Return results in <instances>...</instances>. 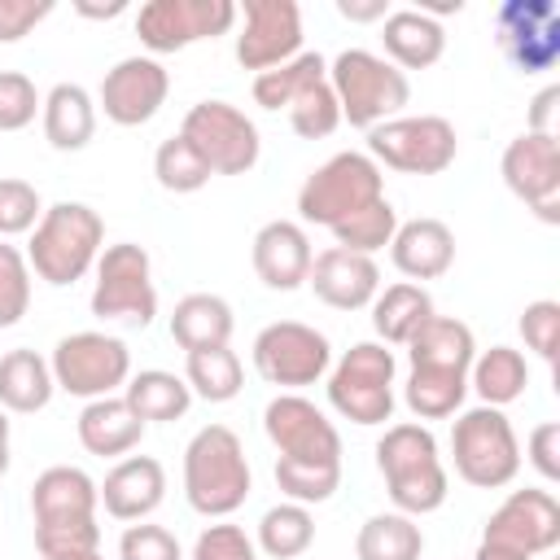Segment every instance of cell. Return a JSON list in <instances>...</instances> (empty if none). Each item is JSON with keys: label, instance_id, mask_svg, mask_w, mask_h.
Returning a JSON list of instances; mask_svg holds the SVG:
<instances>
[{"label": "cell", "instance_id": "1", "mask_svg": "<svg viewBox=\"0 0 560 560\" xmlns=\"http://www.w3.org/2000/svg\"><path fill=\"white\" fill-rule=\"evenodd\" d=\"M376 468L385 477L394 512H402V516H429L451 494V477H446V464L438 455V438L420 420H402V424H389L381 433Z\"/></svg>", "mask_w": 560, "mask_h": 560}, {"label": "cell", "instance_id": "2", "mask_svg": "<svg viewBox=\"0 0 560 560\" xmlns=\"http://www.w3.org/2000/svg\"><path fill=\"white\" fill-rule=\"evenodd\" d=\"M101 249H105V219L88 201H57L31 228L26 262L31 276H39L52 289H66L96 267Z\"/></svg>", "mask_w": 560, "mask_h": 560}, {"label": "cell", "instance_id": "3", "mask_svg": "<svg viewBox=\"0 0 560 560\" xmlns=\"http://www.w3.org/2000/svg\"><path fill=\"white\" fill-rule=\"evenodd\" d=\"M249 459L228 424H206L184 446V499L197 516H232L249 499Z\"/></svg>", "mask_w": 560, "mask_h": 560}, {"label": "cell", "instance_id": "4", "mask_svg": "<svg viewBox=\"0 0 560 560\" xmlns=\"http://www.w3.org/2000/svg\"><path fill=\"white\" fill-rule=\"evenodd\" d=\"M254 105L284 109L302 140H324L341 127V105L328 83V61L319 52H298L293 61L254 74Z\"/></svg>", "mask_w": 560, "mask_h": 560}, {"label": "cell", "instance_id": "5", "mask_svg": "<svg viewBox=\"0 0 560 560\" xmlns=\"http://www.w3.org/2000/svg\"><path fill=\"white\" fill-rule=\"evenodd\" d=\"M328 83L341 105V122L372 131L376 122H389L411 101V83L398 66H389L381 52L346 48L328 61Z\"/></svg>", "mask_w": 560, "mask_h": 560}, {"label": "cell", "instance_id": "6", "mask_svg": "<svg viewBox=\"0 0 560 560\" xmlns=\"http://www.w3.org/2000/svg\"><path fill=\"white\" fill-rule=\"evenodd\" d=\"M394 372L398 359L381 341H354L328 368V407L350 424H385L394 416Z\"/></svg>", "mask_w": 560, "mask_h": 560}, {"label": "cell", "instance_id": "7", "mask_svg": "<svg viewBox=\"0 0 560 560\" xmlns=\"http://www.w3.org/2000/svg\"><path fill=\"white\" fill-rule=\"evenodd\" d=\"M451 459L459 481L477 490H503L521 472V442L503 407H468L451 424Z\"/></svg>", "mask_w": 560, "mask_h": 560}, {"label": "cell", "instance_id": "8", "mask_svg": "<svg viewBox=\"0 0 560 560\" xmlns=\"http://www.w3.org/2000/svg\"><path fill=\"white\" fill-rule=\"evenodd\" d=\"M385 197V175L381 166L359 153V149H346V153H332L324 166H315L302 188H298V214L302 223H319V228H337L341 219H350L354 210L372 206Z\"/></svg>", "mask_w": 560, "mask_h": 560}, {"label": "cell", "instance_id": "9", "mask_svg": "<svg viewBox=\"0 0 560 560\" xmlns=\"http://www.w3.org/2000/svg\"><path fill=\"white\" fill-rule=\"evenodd\" d=\"M459 153V136L442 114H398L368 131V158L402 175H442Z\"/></svg>", "mask_w": 560, "mask_h": 560}, {"label": "cell", "instance_id": "10", "mask_svg": "<svg viewBox=\"0 0 560 560\" xmlns=\"http://www.w3.org/2000/svg\"><path fill=\"white\" fill-rule=\"evenodd\" d=\"M92 315L96 319H122L136 328H149L158 315V289H153V262L149 249L136 241L105 245L96 258V284H92Z\"/></svg>", "mask_w": 560, "mask_h": 560}, {"label": "cell", "instance_id": "11", "mask_svg": "<svg viewBox=\"0 0 560 560\" xmlns=\"http://www.w3.org/2000/svg\"><path fill=\"white\" fill-rule=\"evenodd\" d=\"M249 359H254V372L267 385H280V394H293V389L315 385V381L328 376L332 346L319 328H311L302 319H276L254 337Z\"/></svg>", "mask_w": 560, "mask_h": 560}, {"label": "cell", "instance_id": "12", "mask_svg": "<svg viewBox=\"0 0 560 560\" xmlns=\"http://www.w3.org/2000/svg\"><path fill=\"white\" fill-rule=\"evenodd\" d=\"M52 381L57 389L74 394V398H109L127 385L131 376V350L122 337H109V332H70L52 346Z\"/></svg>", "mask_w": 560, "mask_h": 560}, {"label": "cell", "instance_id": "13", "mask_svg": "<svg viewBox=\"0 0 560 560\" xmlns=\"http://www.w3.org/2000/svg\"><path fill=\"white\" fill-rule=\"evenodd\" d=\"M179 136L201 153L210 175H245L258 166V153H262L254 118L232 101H197L184 114Z\"/></svg>", "mask_w": 560, "mask_h": 560}, {"label": "cell", "instance_id": "14", "mask_svg": "<svg viewBox=\"0 0 560 560\" xmlns=\"http://www.w3.org/2000/svg\"><path fill=\"white\" fill-rule=\"evenodd\" d=\"M236 18L241 9L232 0H149L136 9V35L149 48V57H162L228 35Z\"/></svg>", "mask_w": 560, "mask_h": 560}, {"label": "cell", "instance_id": "15", "mask_svg": "<svg viewBox=\"0 0 560 560\" xmlns=\"http://www.w3.org/2000/svg\"><path fill=\"white\" fill-rule=\"evenodd\" d=\"M494 44L521 74H542L560 61V9L551 0H503L494 9Z\"/></svg>", "mask_w": 560, "mask_h": 560}, {"label": "cell", "instance_id": "16", "mask_svg": "<svg viewBox=\"0 0 560 560\" xmlns=\"http://www.w3.org/2000/svg\"><path fill=\"white\" fill-rule=\"evenodd\" d=\"M262 433L276 446V459L302 464H341V433L337 424L302 394H276L262 407Z\"/></svg>", "mask_w": 560, "mask_h": 560}, {"label": "cell", "instance_id": "17", "mask_svg": "<svg viewBox=\"0 0 560 560\" xmlns=\"http://www.w3.org/2000/svg\"><path fill=\"white\" fill-rule=\"evenodd\" d=\"M499 175L512 197L525 201L542 223H560V136L521 131L499 158Z\"/></svg>", "mask_w": 560, "mask_h": 560}, {"label": "cell", "instance_id": "18", "mask_svg": "<svg viewBox=\"0 0 560 560\" xmlns=\"http://www.w3.org/2000/svg\"><path fill=\"white\" fill-rule=\"evenodd\" d=\"M486 542H499L508 551H521L529 560L547 556L560 547V503L551 490H538V486H525V490H512L486 521L481 529Z\"/></svg>", "mask_w": 560, "mask_h": 560}, {"label": "cell", "instance_id": "19", "mask_svg": "<svg viewBox=\"0 0 560 560\" xmlns=\"http://www.w3.org/2000/svg\"><path fill=\"white\" fill-rule=\"evenodd\" d=\"M245 22L236 35V61L254 74L276 70L302 52V9L298 0H245Z\"/></svg>", "mask_w": 560, "mask_h": 560}, {"label": "cell", "instance_id": "20", "mask_svg": "<svg viewBox=\"0 0 560 560\" xmlns=\"http://www.w3.org/2000/svg\"><path fill=\"white\" fill-rule=\"evenodd\" d=\"M166 92H171V74L158 57H122L105 70L96 105L105 109L109 122L140 127L166 105Z\"/></svg>", "mask_w": 560, "mask_h": 560}, {"label": "cell", "instance_id": "21", "mask_svg": "<svg viewBox=\"0 0 560 560\" xmlns=\"http://www.w3.org/2000/svg\"><path fill=\"white\" fill-rule=\"evenodd\" d=\"M306 284L315 289V298L332 311H363L372 306V298L381 293V267L368 254H350L341 245H328L311 258V276Z\"/></svg>", "mask_w": 560, "mask_h": 560}, {"label": "cell", "instance_id": "22", "mask_svg": "<svg viewBox=\"0 0 560 560\" xmlns=\"http://www.w3.org/2000/svg\"><path fill=\"white\" fill-rule=\"evenodd\" d=\"M249 258H254V271H258V280H262L267 289L293 293L298 284H306L315 249H311V236H306L302 223H293V219H271V223H262V228L254 232Z\"/></svg>", "mask_w": 560, "mask_h": 560}, {"label": "cell", "instance_id": "23", "mask_svg": "<svg viewBox=\"0 0 560 560\" xmlns=\"http://www.w3.org/2000/svg\"><path fill=\"white\" fill-rule=\"evenodd\" d=\"M96 490L114 521H149L166 499V468L153 455H122Z\"/></svg>", "mask_w": 560, "mask_h": 560}, {"label": "cell", "instance_id": "24", "mask_svg": "<svg viewBox=\"0 0 560 560\" xmlns=\"http://www.w3.org/2000/svg\"><path fill=\"white\" fill-rule=\"evenodd\" d=\"M96 503H101L96 481L83 468H74V464H52L31 486V516H35V525L96 521Z\"/></svg>", "mask_w": 560, "mask_h": 560}, {"label": "cell", "instance_id": "25", "mask_svg": "<svg viewBox=\"0 0 560 560\" xmlns=\"http://www.w3.org/2000/svg\"><path fill=\"white\" fill-rule=\"evenodd\" d=\"M389 258L411 284L416 280H438L455 262V232L442 219H429V214L407 219V223H398V232L389 241Z\"/></svg>", "mask_w": 560, "mask_h": 560}, {"label": "cell", "instance_id": "26", "mask_svg": "<svg viewBox=\"0 0 560 560\" xmlns=\"http://www.w3.org/2000/svg\"><path fill=\"white\" fill-rule=\"evenodd\" d=\"M74 433H79V446L88 455H101V459H122L127 451L140 446L144 438V420L127 407L122 394H109V398H92L83 402L79 420H74Z\"/></svg>", "mask_w": 560, "mask_h": 560}, {"label": "cell", "instance_id": "27", "mask_svg": "<svg viewBox=\"0 0 560 560\" xmlns=\"http://www.w3.org/2000/svg\"><path fill=\"white\" fill-rule=\"evenodd\" d=\"M381 44H385V61L407 74V70H429L442 61L446 31L438 18H424L420 9H389L381 22Z\"/></svg>", "mask_w": 560, "mask_h": 560}, {"label": "cell", "instance_id": "28", "mask_svg": "<svg viewBox=\"0 0 560 560\" xmlns=\"http://www.w3.org/2000/svg\"><path fill=\"white\" fill-rule=\"evenodd\" d=\"M39 118H44V140L57 153H79L96 136V101H92V92L83 83L48 88V96L39 105Z\"/></svg>", "mask_w": 560, "mask_h": 560}, {"label": "cell", "instance_id": "29", "mask_svg": "<svg viewBox=\"0 0 560 560\" xmlns=\"http://www.w3.org/2000/svg\"><path fill=\"white\" fill-rule=\"evenodd\" d=\"M477 359V337L464 319L455 315H429L411 341H407V363L411 368H446V372H468Z\"/></svg>", "mask_w": 560, "mask_h": 560}, {"label": "cell", "instance_id": "30", "mask_svg": "<svg viewBox=\"0 0 560 560\" xmlns=\"http://www.w3.org/2000/svg\"><path fill=\"white\" fill-rule=\"evenodd\" d=\"M57 394V381H52V368L39 350H4L0 354V407L4 411H18V416H35L52 402Z\"/></svg>", "mask_w": 560, "mask_h": 560}, {"label": "cell", "instance_id": "31", "mask_svg": "<svg viewBox=\"0 0 560 560\" xmlns=\"http://www.w3.org/2000/svg\"><path fill=\"white\" fill-rule=\"evenodd\" d=\"M232 306L219 298V293H188L175 302L171 311V337L175 346L188 354V350H210V346H228L232 341Z\"/></svg>", "mask_w": 560, "mask_h": 560}, {"label": "cell", "instance_id": "32", "mask_svg": "<svg viewBox=\"0 0 560 560\" xmlns=\"http://www.w3.org/2000/svg\"><path fill=\"white\" fill-rule=\"evenodd\" d=\"M429 315H433V298L424 284H411V280H398L372 298V328L381 346H407Z\"/></svg>", "mask_w": 560, "mask_h": 560}, {"label": "cell", "instance_id": "33", "mask_svg": "<svg viewBox=\"0 0 560 560\" xmlns=\"http://www.w3.org/2000/svg\"><path fill=\"white\" fill-rule=\"evenodd\" d=\"M122 398H127V407H131L144 424L179 420V416L192 407V389H188V381L175 376V372H166V368H144V372L127 376Z\"/></svg>", "mask_w": 560, "mask_h": 560}, {"label": "cell", "instance_id": "34", "mask_svg": "<svg viewBox=\"0 0 560 560\" xmlns=\"http://www.w3.org/2000/svg\"><path fill=\"white\" fill-rule=\"evenodd\" d=\"M525 385H529V363H525V354L512 350V346H490V350H481V354L472 359V368H468V389H477V398H481L486 407H508V402H516V398L525 394Z\"/></svg>", "mask_w": 560, "mask_h": 560}, {"label": "cell", "instance_id": "35", "mask_svg": "<svg viewBox=\"0 0 560 560\" xmlns=\"http://www.w3.org/2000/svg\"><path fill=\"white\" fill-rule=\"evenodd\" d=\"M468 398V372H446V368H411L402 385V402L416 420H446L464 407Z\"/></svg>", "mask_w": 560, "mask_h": 560}, {"label": "cell", "instance_id": "36", "mask_svg": "<svg viewBox=\"0 0 560 560\" xmlns=\"http://www.w3.org/2000/svg\"><path fill=\"white\" fill-rule=\"evenodd\" d=\"M420 551H424V534L416 516H402V512H376L354 534L359 560H420Z\"/></svg>", "mask_w": 560, "mask_h": 560}, {"label": "cell", "instance_id": "37", "mask_svg": "<svg viewBox=\"0 0 560 560\" xmlns=\"http://www.w3.org/2000/svg\"><path fill=\"white\" fill-rule=\"evenodd\" d=\"M184 381L192 389V398L206 402H232L245 385V368L236 359L232 346H210V350H188L184 359Z\"/></svg>", "mask_w": 560, "mask_h": 560}, {"label": "cell", "instance_id": "38", "mask_svg": "<svg viewBox=\"0 0 560 560\" xmlns=\"http://www.w3.org/2000/svg\"><path fill=\"white\" fill-rule=\"evenodd\" d=\"M311 542H315V516H311V508L284 499V503H276V508L262 512L258 538H254V547L262 556H271V560H298L302 551H311Z\"/></svg>", "mask_w": 560, "mask_h": 560}, {"label": "cell", "instance_id": "39", "mask_svg": "<svg viewBox=\"0 0 560 560\" xmlns=\"http://www.w3.org/2000/svg\"><path fill=\"white\" fill-rule=\"evenodd\" d=\"M328 232L337 236L341 249H350V254H368V258H372L376 249H385V245L394 241V232H398V210L389 206V197H381V201L354 210L350 219H341V223L328 228Z\"/></svg>", "mask_w": 560, "mask_h": 560}, {"label": "cell", "instance_id": "40", "mask_svg": "<svg viewBox=\"0 0 560 560\" xmlns=\"http://www.w3.org/2000/svg\"><path fill=\"white\" fill-rule=\"evenodd\" d=\"M153 179L166 188V192H197L210 184V166L201 162V153L175 131L158 144L153 153Z\"/></svg>", "mask_w": 560, "mask_h": 560}, {"label": "cell", "instance_id": "41", "mask_svg": "<svg viewBox=\"0 0 560 560\" xmlns=\"http://www.w3.org/2000/svg\"><path fill=\"white\" fill-rule=\"evenodd\" d=\"M276 486L289 503H328L341 486V464H302V459H276Z\"/></svg>", "mask_w": 560, "mask_h": 560}, {"label": "cell", "instance_id": "42", "mask_svg": "<svg viewBox=\"0 0 560 560\" xmlns=\"http://www.w3.org/2000/svg\"><path fill=\"white\" fill-rule=\"evenodd\" d=\"M31 306V262L18 245L0 241V328H13Z\"/></svg>", "mask_w": 560, "mask_h": 560}, {"label": "cell", "instance_id": "43", "mask_svg": "<svg viewBox=\"0 0 560 560\" xmlns=\"http://www.w3.org/2000/svg\"><path fill=\"white\" fill-rule=\"evenodd\" d=\"M44 214V201H39V188L18 179V175H4L0 179V241L9 236H22L39 223Z\"/></svg>", "mask_w": 560, "mask_h": 560}, {"label": "cell", "instance_id": "44", "mask_svg": "<svg viewBox=\"0 0 560 560\" xmlns=\"http://www.w3.org/2000/svg\"><path fill=\"white\" fill-rule=\"evenodd\" d=\"M35 547L44 560H70L83 551H101V525L74 521V525H35Z\"/></svg>", "mask_w": 560, "mask_h": 560}, {"label": "cell", "instance_id": "45", "mask_svg": "<svg viewBox=\"0 0 560 560\" xmlns=\"http://www.w3.org/2000/svg\"><path fill=\"white\" fill-rule=\"evenodd\" d=\"M44 96L35 92L31 74L22 70H0V131H22L35 122Z\"/></svg>", "mask_w": 560, "mask_h": 560}, {"label": "cell", "instance_id": "46", "mask_svg": "<svg viewBox=\"0 0 560 560\" xmlns=\"http://www.w3.org/2000/svg\"><path fill=\"white\" fill-rule=\"evenodd\" d=\"M521 337L542 363H556V350H560V302H551V298L529 302L521 311Z\"/></svg>", "mask_w": 560, "mask_h": 560}, {"label": "cell", "instance_id": "47", "mask_svg": "<svg viewBox=\"0 0 560 560\" xmlns=\"http://www.w3.org/2000/svg\"><path fill=\"white\" fill-rule=\"evenodd\" d=\"M118 560H184V551H179V538L166 525L136 521L118 538Z\"/></svg>", "mask_w": 560, "mask_h": 560}, {"label": "cell", "instance_id": "48", "mask_svg": "<svg viewBox=\"0 0 560 560\" xmlns=\"http://www.w3.org/2000/svg\"><path fill=\"white\" fill-rule=\"evenodd\" d=\"M192 560H258V547H254V538L241 525L219 521V525H206L197 534Z\"/></svg>", "mask_w": 560, "mask_h": 560}, {"label": "cell", "instance_id": "49", "mask_svg": "<svg viewBox=\"0 0 560 560\" xmlns=\"http://www.w3.org/2000/svg\"><path fill=\"white\" fill-rule=\"evenodd\" d=\"M52 13V0H0V44H18Z\"/></svg>", "mask_w": 560, "mask_h": 560}, {"label": "cell", "instance_id": "50", "mask_svg": "<svg viewBox=\"0 0 560 560\" xmlns=\"http://www.w3.org/2000/svg\"><path fill=\"white\" fill-rule=\"evenodd\" d=\"M525 459L538 468L542 481H560V424L556 420H542L525 438Z\"/></svg>", "mask_w": 560, "mask_h": 560}, {"label": "cell", "instance_id": "51", "mask_svg": "<svg viewBox=\"0 0 560 560\" xmlns=\"http://www.w3.org/2000/svg\"><path fill=\"white\" fill-rule=\"evenodd\" d=\"M556 101H560V88H542L534 101H529V118H525V131H538V136H556Z\"/></svg>", "mask_w": 560, "mask_h": 560}, {"label": "cell", "instance_id": "52", "mask_svg": "<svg viewBox=\"0 0 560 560\" xmlns=\"http://www.w3.org/2000/svg\"><path fill=\"white\" fill-rule=\"evenodd\" d=\"M337 13L346 22H385L389 4L385 0H337Z\"/></svg>", "mask_w": 560, "mask_h": 560}, {"label": "cell", "instance_id": "53", "mask_svg": "<svg viewBox=\"0 0 560 560\" xmlns=\"http://www.w3.org/2000/svg\"><path fill=\"white\" fill-rule=\"evenodd\" d=\"M74 13H79V18H96V22H109V18H122V13H127V0H109V4L74 0Z\"/></svg>", "mask_w": 560, "mask_h": 560}, {"label": "cell", "instance_id": "54", "mask_svg": "<svg viewBox=\"0 0 560 560\" xmlns=\"http://www.w3.org/2000/svg\"><path fill=\"white\" fill-rule=\"evenodd\" d=\"M472 560H529V556H521V551H508V547H499V542H477V551H472Z\"/></svg>", "mask_w": 560, "mask_h": 560}, {"label": "cell", "instance_id": "55", "mask_svg": "<svg viewBox=\"0 0 560 560\" xmlns=\"http://www.w3.org/2000/svg\"><path fill=\"white\" fill-rule=\"evenodd\" d=\"M9 459H13V455H9V411L0 407V477L9 472Z\"/></svg>", "mask_w": 560, "mask_h": 560}, {"label": "cell", "instance_id": "56", "mask_svg": "<svg viewBox=\"0 0 560 560\" xmlns=\"http://www.w3.org/2000/svg\"><path fill=\"white\" fill-rule=\"evenodd\" d=\"M70 560H105L101 551H83V556H70Z\"/></svg>", "mask_w": 560, "mask_h": 560}]
</instances>
